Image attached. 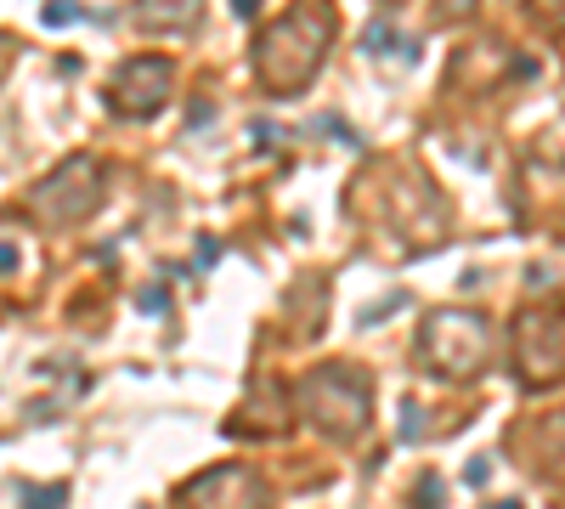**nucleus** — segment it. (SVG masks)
<instances>
[{
	"instance_id": "7ed1b4c3",
	"label": "nucleus",
	"mask_w": 565,
	"mask_h": 509,
	"mask_svg": "<svg viewBox=\"0 0 565 509\" xmlns=\"http://www.w3.org/2000/svg\"><path fill=\"white\" fill-rule=\"evenodd\" d=\"M413 357H418L424 374L441 380V385H476L492 368V357H498V335H492V322L481 311L436 306V311H424V322H418Z\"/></svg>"
},
{
	"instance_id": "9d476101",
	"label": "nucleus",
	"mask_w": 565,
	"mask_h": 509,
	"mask_svg": "<svg viewBox=\"0 0 565 509\" xmlns=\"http://www.w3.org/2000/svg\"><path fill=\"white\" fill-rule=\"evenodd\" d=\"M68 503V487L63 481H52V487H29L23 492V509H63Z\"/></svg>"
},
{
	"instance_id": "f257e3e1",
	"label": "nucleus",
	"mask_w": 565,
	"mask_h": 509,
	"mask_svg": "<svg viewBox=\"0 0 565 509\" xmlns=\"http://www.w3.org/2000/svg\"><path fill=\"white\" fill-rule=\"evenodd\" d=\"M334 40H340V12H334V0H295L289 12H277L260 40H255V79L266 97L277 103H289L300 97V91L322 74L328 52H334Z\"/></svg>"
},
{
	"instance_id": "f03ea898",
	"label": "nucleus",
	"mask_w": 565,
	"mask_h": 509,
	"mask_svg": "<svg viewBox=\"0 0 565 509\" xmlns=\"http://www.w3.org/2000/svg\"><path fill=\"white\" fill-rule=\"evenodd\" d=\"M295 402V420L311 425L328 442H362L373 425V374L356 362H317L295 380L289 391Z\"/></svg>"
},
{
	"instance_id": "dca6fc26",
	"label": "nucleus",
	"mask_w": 565,
	"mask_h": 509,
	"mask_svg": "<svg viewBox=\"0 0 565 509\" xmlns=\"http://www.w3.org/2000/svg\"><path fill=\"white\" fill-rule=\"evenodd\" d=\"M232 12H238V18H255V12H260V0H232Z\"/></svg>"
},
{
	"instance_id": "9b49d317",
	"label": "nucleus",
	"mask_w": 565,
	"mask_h": 509,
	"mask_svg": "<svg viewBox=\"0 0 565 509\" xmlns=\"http://www.w3.org/2000/svg\"><path fill=\"white\" fill-rule=\"evenodd\" d=\"M74 18H85L79 0H45V7H40V23H45V29H63V23H74Z\"/></svg>"
},
{
	"instance_id": "ddd939ff",
	"label": "nucleus",
	"mask_w": 565,
	"mask_h": 509,
	"mask_svg": "<svg viewBox=\"0 0 565 509\" xmlns=\"http://www.w3.org/2000/svg\"><path fill=\"white\" fill-rule=\"evenodd\" d=\"M413 509H441V476H424V481H418Z\"/></svg>"
},
{
	"instance_id": "4468645a",
	"label": "nucleus",
	"mask_w": 565,
	"mask_h": 509,
	"mask_svg": "<svg viewBox=\"0 0 565 509\" xmlns=\"http://www.w3.org/2000/svg\"><path fill=\"white\" fill-rule=\"evenodd\" d=\"M12 63H18V34H7V29H0V79L12 74Z\"/></svg>"
},
{
	"instance_id": "2eb2a0df",
	"label": "nucleus",
	"mask_w": 565,
	"mask_h": 509,
	"mask_svg": "<svg viewBox=\"0 0 565 509\" xmlns=\"http://www.w3.org/2000/svg\"><path fill=\"white\" fill-rule=\"evenodd\" d=\"M18 266V244H0V272H12Z\"/></svg>"
},
{
	"instance_id": "39448f33",
	"label": "nucleus",
	"mask_w": 565,
	"mask_h": 509,
	"mask_svg": "<svg viewBox=\"0 0 565 509\" xmlns=\"http://www.w3.org/2000/svg\"><path fill=\"white\" fill-rule=\"evenodd\" d=\"M509 368L526 391L565 385V306L559 300H526L509 322Z\"/></svg>"
},
{
	"instance_id": "f3484780",
	"label": "nucleus",
	"mask_w": 565,
	"mask_h": 509,
	"mask_svg": "<svg viewBox=\"0 0 565 509\" xmlns=\"http://www.w3.org/2000/svg\"><path fill=\"white\" fill-rule=\"evenodd\" d=\"M487 509H521V503H487Z\"/></svg>"
},
{
	"instance_id": "423d86ee",
	"label": "nucleus",
	"mask_w": 565,
	"mask_h": 509,
	"mask_svg": "<svg viewBox=\"0 0 565 509\" xmlns=\"http://www.w3.org/2000/svg\"><path fill=\"white\" fill-rule=\"evenodd\" d=\"M170 97H175V57H164V52L125 57L103 85V103L119 119H159L170 108Z\"/></svg>"
},
{
	"instance_id": "20e7f679",
	"label": "nucleus",
	"mask_w": 565,
	"mask_h": 509,
	"mask_svg": "<svg viewBox=\"0 0 565 509\" xmlns=\"http://www.w3.org/2000/svg\"><path fill=\"white\" fill-rule=\"evenodd\" d=\"M108 199V170L90 153H68L52 176H40L23 193V210L34 215V226H52V233H68V226L90 221Z\"/></svg>"
},
{
	"instance_id": "f8f14e48",
	"label": "nucleus",
	"mask_w": 565,
	"mask_h": 509,
	"mask_svg": "<svg viewBox=\"0 0 565 509\" xmlns=\"http://www.w3.org/2000/svg\"><path fill=\"white\" fill-rule=\"evenodd\" d=\"M476 12H481V0H436V18L441 23H469Z\"/></svg>"
},
{
	"instance_id": "1a4fd4ad",
	"label": "nucleus",
	"mask_w": 565,
	"mask_h": 509,
	"mask_svg": "<svg viewBox=\"0 0 565 509\" xmlns=\"http://www.w3.org/2000/svg\"><path fill=\"white\" fill-rule=\"evenodd\" d=\"M204 7L210 0H136L130 23L141 34H193L204 23Z\"/></svg>"
},
{
	"instance_id": "6e6552de",
	"label": "nucleus",
	"mask_w": 565,
	"mask_h": 509,
	"mask_svg": "<svg viewBox=\"0 0 565 509\" xmlns=\"http://www.w3.org/2000/svg\"><path fill=\"white\" fill-rule=\"evenodd\" d=\"M514 447H521V465H526L532 481L565 492V407L532 413L521 425V436H514Z\"/></svg>"
},
{
	"instance_id": "0eeeda50",
	"label": "nucleus",
	"mask_w": 565,
	"mask_h": 509,
	"mask_svg": "<svg viewBox=\"0 0 565 509\" xmlns=\"http://www.w3.org/2000/svg\"><path fill=\"white\" fill-rule=\"evenodd\" d=\"M175 509H271V487L255 465H210L175 487Z\"/></svg>"
}]
</instances>
